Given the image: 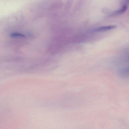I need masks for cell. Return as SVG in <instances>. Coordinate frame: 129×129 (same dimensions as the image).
<instances>
[{
    "label": "cell",
    "mask_w": 129,
    "mask_h": 129,
    "mask_svg": "<svg viewBox=\"0 0 129 129\" xmlns=\"http://www.w3.org/2000/svg\"><path fill=\"white\" fill-rule=\"evenodd\" d=\"M115 25H109V26H103L100 27L94 30V31L96 32H102V31H106L116 28Z\"/></svg>",
    "instance_id": "obj_2"
},
{
    "label": "cell",
    "mask_w": 129,
    "mask_h": 129,
    "mask_svg": "<svg viewBox=\"0 0 129 129\" xmlns=\"http://www.w3.org/2000/svg\"><path fill=\"white\" fill-rule=\"evenodd\" d=\"M115 62L118 75L123 78H128L129 76L128 55L121 56L118 58H117Z\"/></svg>",
    "instance_id": "obj_1"
},
{
    "label": "cell",
    "mask_w": 129,
    "mask_h": 129,
    "mask_svg": "<svg viewBox=\"0 0 129 129\" xmlns=\"http://www.w3.org/2000/svg\"><path fill=\"white\" fill-rule=\"evenodd\" d=\"M11 37L13 38H19L24 37V35L19 33H13L11 35Z\"/></svg>",
    "instance_id": "obj_4"
},
{
    "label": "cell",
    "mask_w": 129,
    "mask_h": 129,
    "mask_svg": "<svg viewBox=\"0 0 129 129\" xmlns=\"http://www.w3.org/2000/svg\"><path fill=\"white\" fill-rule=\"evenodd\" d=\"M127 8V7L126 6H124L121 9L114 12V15H120V14H123L126 10Z\"/></svg>",
    "instance_id": "obj_3"
}]
</instances>
